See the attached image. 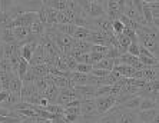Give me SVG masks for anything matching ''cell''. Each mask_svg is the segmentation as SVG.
<instances>
[{
  "mask_svg": "<svg viewBox=\"0 0 159 123\" xmlns=\"http://www.w3.org/2000/svg\"><path fill=\"white\" fill-rule=\"evenodd\" d=\"M142 79L145 82H155V80H158V66L143 69L142 70Z\"/></svg>",
  "mask_w": 159,
  "mask_h": 123,
  "instance_id": "8fae6325",
  "label": "cell"
},
{
  "mask_svg": "<svg viewBox=\"0 0 159 123\" xmlns=\"http://www.w3.org/2000/svg\"><path fill=\"white\" fill-rule=\"evenodd\" d=\"M39 17H37V13L34 11H27V13H22L19 15L17 17L13 19L11 22V29L15 27H30L34 22H37Z\"/></svg>",
  "mask_w": 159,
  "mask_h": 123,
  "instance_id": "7a4b0ae2",
  "label": "cell"
},
{
  "mask_svg": "<svg viewBox=\"0 0 159 123\" xmlns=\"http://www.w3.org/2000/svg\"><path fill=\"white\" fill-rule=\"evenodd\" d=\"M92 69H93V66H90V64L78 63V64H76V69H75V72L82 73V75H90V73H92Z\"/></svg>",
  "mask_w": 159,
  "mask_h": 123,
  "instance_id": "e0dca14e",
  "label": "cell"
},
{
  "mask_svg": "<svg viewBox=\"0 0 159 123\" xmlns=\"http://www.w3.org/2000/svg\"><path fill=\"white\" fill-rule=\"evenodd\" d=\"M118 123H141L138 110H120Z\"/></svg>",
  "mask_w": 159,
  "mask_h": 123,
  "instance_id": "8992f818",
  "label": "cell"
},
{
  "mask_svg": "<svg viewBox=\"0 0 159 123\" xmlns=\"http://www.w3.org/2000/svg\"><path fill=\"white\" fill-rule=\"evenodd\" d=\"M22 86H23V82L17 76H13L10 79V83H9V87H7V92L10 94H13L15 97H19L20 99V92H22Z\"/></svg>",
  "mask_w": 159,
  "mask_h": 123,
  "instance_id": "9c48e42d",
  "label": "cell"
},
{
  "mask_svg": "<svg viewBox=\"0 0 159 123\" xmlns=\"http://www.w3.org/2000/svg\"><path fill=\"white\" fill-rule=\"evenodd\" d=\"M123 29H125V26H123L119 20H113V22H112V32H113V34H115V36L122 34Z\"/></svg>",
  "mask_w": 159,
  "mask_h": 123,
  "instance_id": "ac0fdd59",
  "label": "cell"
},
{
  "mask_svg": "<svg viewBox=\"0 0 159 123\" xmlns=\"http://www.w3.org/2000/svg\"><path fill=\"white\" fill-rule=\"evenodd\" d=\"M36 46H37V42H30V43L22 45L20 46V57L29 63L32 56H33V52H34V49H36Z\"/></svg>",
  "mask_w": 159,
  "mask_h": 123,
  "instance_id": "52a82bcc",
  "label": "cell"
},
{
  "mask_svg": "<svg viewBox=\"0 0 159 123\" xmlns=\"http://www.w3.org/2000/svg\"><path fill=\"white\" fill-rule=\"evenodd\" d=\"M158 115H159L158 108L149 109V110H141V112L138 110V116H139L141 123H159Z\"/></svg>",
  "mask_w": 159,
  "mask_h": 123,
  "instance_id": "5b68a950",
  "label": "cell"
},
{
  "mask_svg": "<svg viewBox=\"0 0 159 123\" xmlns=\"http://www.w3.org/2000/svg\"><path fill=\"white\" fill-rule=\"evenodd\" d=\"M2 90H3V87H2V83H0V92H2Z\"/></svg>",
  "mask_w": 159,
  "mask_h": 123,
  "instance_id": "7402d4cb",
  "label": "cell"
},
{
  "mask_svg": "<svg viewBox=\"0 0 159 123\" xmlns=\"http://www.w3.org/2000/svg\"><path fill=\"white\" fill-rule=\"evenodd\" d=\"M158 108V100H153V99H148V97H142L141 104H139V112L141 110H149V109H155Z\"/></svg>",
  "mask_w": 159,
  "mask_h": 123,
  "instance_id": "5bb4252c",
  "label": "cell"
},
{
  "mask_svg": "<svg viewBox=\"0 0 159 123\" xmlns=\"http://www.w3.org/2000/svg\"><path fill=\"white\" fill-rule=\"evenodd\" d=\"M7 97H9V92H7V90H2V92H0V106L6 102V99H7Z\"/></svg>",
  "mask_w": 159,
  "mask_h": 123,
  "instance_id": "44dd1931",
  "label": "cell"
},
{
  "mask_svg": "<svg viewBox=\"0 0 159 123\" xmlns=\"http://www.w3.org/2000/svg\"><path fill=\"white\" fill-rule=\"evenodd\" d=\"M119 113H120V109H119L118 106H115V108H112L106 115L100 116L96 123H118Z\"/></svg>",
  "mask_w": 159,
  "mask_h": 123,
  "instance_id": "ba28073f",
  "label": "cell"
},
{
  "mask_svg": "<svg viewBox=\"0 0 159 123\" xmlns=\"http://www.w3.org/2000/svg\"><path fill=\"white\" fill-rule=\"evenodd\" d=\"M111 96V86H98L96 87V97Z\"/></svg>",
  "mask_w": 159,
  "mask_h": 123,
  "instance_id": "d6986e66",
  "label": "cell"
},
{
  "mask_svg": "<svg viewBox=\"0 0 159 123\" xmlns=\"http://www.w3.org/2000/svg\"><path fill=\"white\" fill-rule=\"evenodd\" d=\"M88 37H89V29H86V27H76L73 39L82 40V42H88Z\"/></svg>",
  "mask_w": 159,
  "mask_h": 123,
  "instance_id": "2e32d148",
  "label": "cell"
},
{
  "mask_svg": "<svg viewBox=\"0 0 159 123\" xmlns=\"http://www.w3.org/2000/svg\"><path fill=\"white\" fill-rule=\"evenodd\" d=\"M29 63H27L26 60H23V59H20V62H19V64H17V70H16V76H17L20 80H23V77L26 76V73H27V70H29Z\"/></svg>",
  "mask_w": 159,
  "mask_h": 123,
  "instance_id": "9a60e30c",
  "label": "cell"
},
{
  "mask_svg": "<svg viewBox=\"0 0 159 123\" xmlns=\"http://www.w3.org/2000/svg\"><path fill=\"white\" fill-rule=\"evenodd\" d=\"M95 104H96V110L99 116L106 115L112 108L116 106V97L113 96H102V97H95Z\"/></svg>",
  "mask_w": 159,
  "mask_h": 123,
  "instance_id": "3957f363",
  "label": "cell"
},
{
  "mask_svg": "<svg viewBox=\"0 0 159 123\" xmlns=\"http://www.w3.org/2000/svg\"><path fill=\"white\" fill-rule=\"evenodd\" d=\"M73 93L78 100H90L96 97V87L95 86H75Z\"/></svg>",
  "mask_w": 159,
  "mask_h": 123,
  "instance_id": "277c9868",
  "label": "cell"
},
{
  "mask_svg": "<svg viewBox=\"0 0 159 123\" xmlns=\"http://www.w3.org/2000/svg\"><path fill=\"white\" fill-rule=\"evenodd\" d=\"M95 69H102V70H106V72H112L113 67H115V63H113V59H109V57H103V59L98 62L95 64Z\"/></svg>",
  "mask_w": 159,
  "mask_h": 123,
  "instance_id": "7c38bea8",
  "label": "cell"
},
{
  "mask_svg": "<svg viewBox=\"0 0 159 123\" xmlns=\"http://www.w3.org/2000/svg\"><path fill=\"white\" fill-rule=\"evenodd\" d=\"M138 43L143 49L153 55V57L158 59L159 56V37H158V29L151 26H141L136 30Z\"/></svg>",
  "mask_w": 159,
  "mask_h": 123,
  "instance_id": "6da1fadb",
  "label": "cell"
},
{
  "mask_svg": "<svg viewBox=\"0 0 159 123\" xmlns=\"http://www.w3.org/2000/svg\"><path fill=\"white\" fill-rule=\"evenodd\" d=\"M43 6L55 9L56 11H65L67 9V0H44Z\"/></svg>",
  "mask_w": 159,
  "mask_h": 123,
  "instance_id": "30bf717a",
  "label": "cell"
},
{
  "mask_svg": "<svg viewBox=\"0 0 159 123\" xmlns=\"http://www.w3.org/2000/svg\"><path fill=\"white\" fill-rule=\"evenodd\" d=\"M126 53H129V55H132V56H139V43L138 42H132L129 45V47H128V52Z\"/></svg>",
  "mask_w": 159,
  "mask_h": 123,
  "instance_id": "ffe728a7",
  "label": "cell"
},
{
  "mask_svg": "<svg viewBox=\"0 0 159 123\" xmlns=\"http://www.w3.org/2000/svg\"><path fill=\"white\" fill-rule=\"evenodd\" d=\"M65 112L69 113V115H73V116H80V100H73L70 102L69 104H66L65 106Z\"/></svg>",
  "mask_w": 159,
  "mask_h": 123,
  "instance_id": "4fadbf2b",
  "label": "cell"
}]
</instances>
